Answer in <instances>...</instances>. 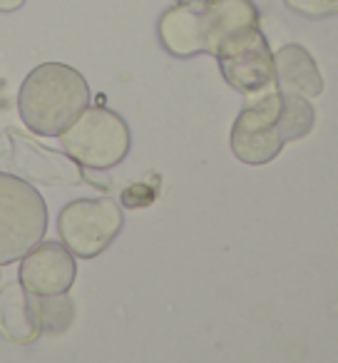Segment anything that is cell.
<instances>
[{"label": "cell", "instance_id": "277c9868", "mask_svg": "<svg viewBox=\"0 0 338 363\" xmlns=\"http://www.w3.org/2000/svg\"><path fill=\"white\" fill-rule=\"evenodd\" d=\"M67 157L90 169H112L130 152V127L107 107H87L60 135Z\"/></svg>", "mask_w": 338, "mask_h": 363}, {"label": "cell", "instance_id": "8fae6325", "mask_svg": "<svg viewBox=\"0 0 338 363\" xmlns=\"http://www.w3.org/2000/svg\"><path fill=\"white\" fill-rule=\"evenodd\" d=\"M38 313H40L43 331L62 333L72 323L75 308L67 294H55V296H38Z\"/></svg>", "mask_w": 338, "mask_h": 363}, {"label": "cell", "instance_id": "7a4b0ae2", "mask_svg": "<svg viewBox=\"0 0 338 363\" xmlns=\"http://www.w3.org/2000/svg\"><path fill=\"white\" fill-rule=\"evenodd\" d=\"M90 105L87 80L70 65L43 62L23 80L18 112L35 135L60 137Z\"/></svg>", "mask_w": 338, "mask_h": 363}, {"label": "cell", "instance_id": "52a82bcc", "mask_svg": "<svg viewBox=\"0 0 338 363\" xmlns=\"http://www.w3.org/2000/svg\"><path fill=\"white\" fill-rule=\"evenodd\" d=\"M21 284L35 296L67 294L77 277L72 252L57 242H40L21 259Z\"/></svg>", "mask_w": 338, "mask_h": 363}, {"label": "cell", "instance_id": "30bf717a", "mask_svg": "<svg viewBox=\"0 0 338 363\" xmlns=\"http://www.w3.org/2000/svg\"><path fill=\"white\" fill-rule=\"evenodd\" d=\"M0 333L16 343L35 341L43 333L38 296L23 284H11L0 294Z\"/></svg>", "mask_w": 338, "mask_h": 363}, {"label": "cell", "instance_id": "8992f818", "mask_svg": "<svg viewBox=\"0 0 338 363\" xmlns=\"http://www.w3.org/2000/svg\"><path fill=\"white\" fill-rule=\"evenodd\" d=\"M214 57L219 60L224 80L247 97L276 90L274 52L264 38L261 28H252V30L232 38L219 48Z\"/></svg>", "mask_w": 338, "mask_h": 363}, {"label": "cell", "instance_id": "5b68a950", "mask_svg": "<svg viewBox=\"0 0 338 363\" xmlns=\"http://www.w3.org/2000/svg\"><path fill=\"white\" fill-rule=\"evenodd\" d=\"M122 222V207L115 199H75L57 217V232L75 257L95 259L115 242Z\"/></svg>", "mask_w": 338, "mask_h": 363}, {"label": "cell", "instance_id": "4fadbf2b", "mask_svg": "<svg viewBox=\"0 0 338 363\" xmlns=\"http://www.w3.org/2000/svg\"><path fill=\"white\" fill-rule=\"evenodd\" d=\"M26 6V0H0V13H16Z\"/></svg>", "mask_w": 338, "mask_h": 363}, {"label": "cell", "instance_id": "9c48e42d", "mask_svg": "<svg viewBox=\"0 0 338 363\" xmlns=\"http://www.w3.org/2000/svg\"><path fill=\"white\" fill-rule=\"evenodd\" d=\"M274 70H276V90L298 97H318L323 90L321 72L313 57L301 45H283L274 52Z\"/></svg>", "mask_w": 338, "mask_h": 363}, {"label": "cell", "instance_id": "ba28073f", "mask_svg": "<svg viewBox=\"0 0 338 363\" xmlns=\"http://www.w3.org/2000/svg\"><path fill=\"white\" fill-rule=\"evenodd\" d=\"M159 40L177 57H192L204 52L202 40V0H189L169 8L159 18Z\"/></svg>", "mask_w": 338, "mask_h": 363}, {"label": "cell", "instance_id": "7c38bea8", "mask_svg": "<svg viewBox=\"0 0 338 363\" xmlns=\"http://www.w3.org/2000/svg\"><path fill=\"white\" fill-rule=\"evenodd\" d=\"M286 6L308 18H321L328 16V13H338V0H286Z\"/></svg>", "mask_w": 338, "mask_h": 363}, {"label": "cell", "instance_id": "6da1fadb", "mask_svg": "<svg viewBox=\"0 0 338 363\" xmlns=\"http://www.w3.org/2000/svg\"><path fill=\"white\" fill-rule=\"evenodd\" d=\"M313 122L316 112L306 97L278 90L249 97L232 127V152L244 164H266L286 142L306 137Z\"/></svg>", "mask_w": 338, "mask_h": 363}, {"label": "cell", "instance_id": "3957f363", "mask_svg": "<svg viewBox=\"0 0 338 363\" xmlns=\"http://www.w3.org/2000/svg\"><path fill=\"white\" fill-rule=\"evenodd\" d=\"M47 232V204L23 177L0 172V267L23 259Z\"/></svg>", "mask_w": 338, "mask_h": 363}]
</instances>
